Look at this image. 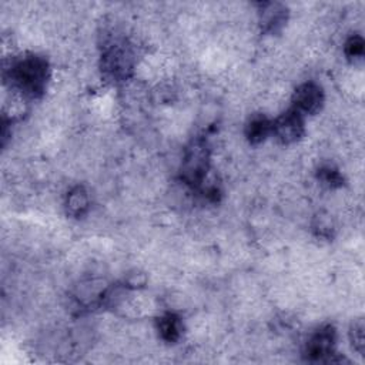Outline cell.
I'll use <instances>...</instances> for the list:
<instances>
[{"label": "cell", "mask_w": 365, "mask_h": 365, "mask_svg": "<svg viewBox=\"0 0 365 365\" xmlns=\"http://www.w3.org/2000/svg\"><path fill=\"white\" fill-rule=\"evenodd\" d=\"M7 78L17 91L37 98L43 96L48 81V63L41 56L27 54L10 66Z\"/></svg>", "instance_id": "obj_1"}, {"label": "cell", "mask_w": 365, "mask_h": 365, "mask_svg": "<svg viewBox=\"0 0 365 365\" xmlns=\"http://www.w3.org/2000/svg\"><path fill=\"white\" fill-rule=\"evenodd\" d=\"M134 67V54L125 40H111L101 54V71L110 81H123L128 78Z\"/></svg>", "instance_id": "obj_2"}, {"label": "cell", "mask_w": 365, "mask_h": 365, "mask_svg": "<svg viewBox=\"0 0 365 365\" xmlns=\"http://www.w3.org/2000/svg\"><path fill=\"white\" fill-rule=\"evenodd\" d=\"M210 168V148L202 138H194L185 148L181 177L192 188L202 185Z\"/></svg>", "instance_id": "obj_3"}, {"label": "cell", "mask_w": 365, "mask_h": 365, "mask_svg": "<svg viewBox=\"0 0 365 365\" xmlns=\"http://www.w3.org/2000/svg\"><path fill=\"white\" fill-rule=\"evenodd\" d=\"M335 341L336 335L332 325H324L318 328L307 342V358L317 362H335Z\"/></svg>", "instance_id": "obj_4"}, {"label": "cell", "mask_w": 365, "mask_h": 365, "mask_svg": "<svg viewBox=\"0 0 365 365\" xmlns=\"http://www.w3.org/2000/svg\"><path fill=\"white\" fill-rule=\"evenodd\" d=\"M302 114L295 108H289L282 113L275 121H272V133L282 144H292L298 141L304 134Z\"/></svg>", "instance_id": "obj_5"}, {"label": "cell", "mask_w": 365, "mask_h": 365, "mask_svg": "<svg viewBox=\"0 0 365 365\" xmlns=\"http://www.w3.org/2000/svg\"><path fill=\"white\" fill-rule=\"evenodd\" d=\"M294 107L301 114H315L322 108L324 91L322 87L314 81L299 84L292 96Z\"/></svg>", "instance_id": "obj_6"}, {"label": "cell", "mask_w": 365, "mask_h": 365, "mask_svg": "<svg viewBox=\"0 0 365 365\" xmlns=\"http://www.w3.org/2000/svg\"><path fill=\"white\" fill-rule=\"evenodd\" d=\"M258 19L264 33L275 34L285 26L288 19V9L282 3L264 1L258 4Z\"/></svg>", "instance_id": "obj_7"}, {"label": "cell", "mask_w": 365, "mask_h": 365, "mask_svg": "<svg viewBox=\"0 0 365 365\" xmlns=\"http://www.w3.org/2000/svg\"><path fill=\"white\" fill-rule=\"evenodd\" d=\"M157 329L160 336L168 342H177L182 334V322L181 318L174 312H167L161 315L157 321Z\"/></svg>", "instance_id": "obj_8"}, {"label": "cell", "mask_w": 365, "mask_h": 365, "mask_svg": "<svg viewBox=\"0 0 365 365\" xmlns=\"http://www.w3.org/2000/svg\"><path fill=\"white\" fill-rule=\"evenodd\" d=\"M271 133H272V121L262 114L252 115L248 120L245 127V135L251 144H259Z\"/></svg>", "instance_id": "obj_9"}, {"label": "cell", "mask_w": 365, "mask_h": 365, "mask_svg": "<svg viewBox=\"0 0 365 365\" xmlns=\"http://www.w3.org/2000/svg\"><path fill=\"white\" fill-rule=\"evenodd\" d=\"M88 210V194L83 187L73 188L66 198V211L71 217H81Z\"/></svg>", "instance_id": "obj_10"}, {"label": "cell", "mask_w": 365, "mask_h": 365, "mask_svg": "<svg viewBox=\"0 0 365 365\" xmlns=\"http://www.w3.org/2000/svg\"><path fill=\"white\" fill-rule=\"evenodd\" d=\"M364 51H365V41L359 34H352L344 46V53L346 58L352 63L362 61L364 58Z\"/></svg>", "instance_id": "obj_11"}, {"label": "cell", "mask_w": 365, "mask_h": 365, "mask_svg": "<svg viewBox=\"0 0 365 365\" xmlns=\"http://www.w3.org/2000/svg\"><path fill=\"white\" fill-rule=\"evenodd\" d=\"M319 182L328 188H338L344 184L342 174L332 165H322L317 174Z\"/></svg>", "instance_id": "obj_12"}, {"label": "cell", "mask_w": 365, "mask_h": 365, "mask_svg": "<svg viewBox=\"0 0 365 365\" xmlns=\"http://www.w3.org/2000/svg\"><path fill=\"white\" fill-rule=\"evenodd\" d=\"M349 338L352 342V346L355 351H358L361 355H364V348H365V338H364V321L358 319L352 324L351 331H349Z\"/></svg>", "instance_id": "obj_13"}]
</instances>
